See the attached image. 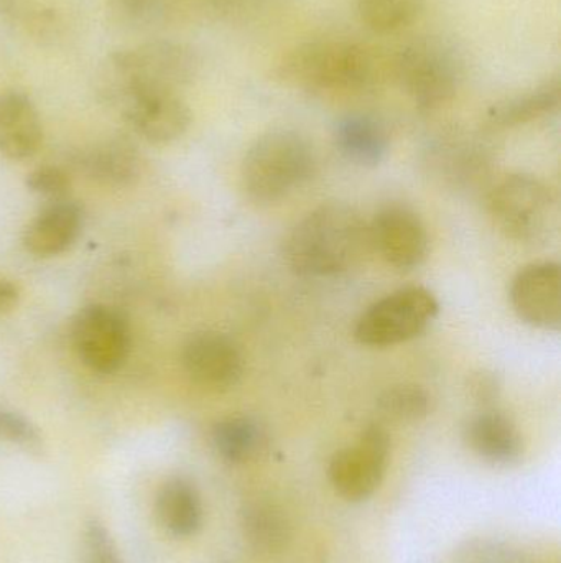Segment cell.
<instances>
[{
    "mask_svg": "<svg viewBox=\"0 0 561 563\" xmlns=\"http://www.w3.org/2000/svg\"><path fill=\"white\" fill-rule=\"evenodd\" d=\"M273 75L283 85L310 95H362L389 75V59L358 40L322 36L283 53Z\"/></svg>",
    "mask_w": 561,
    "mask_h": 563,
    "instance_id": "obj_1",
    "label": "cell"
},
{
    "mask_svg": "<svg viewBox=\"0 0 561 563\" xmlns=\"http://www.w3.org/2000/svg\"><path fill=\"white\" fill-rule=\"evenodd\" d=\"M368 241L369 228L355 208L323 205L293 228L285 260L300 276H338L361 260Z\"/></svg>",
    "mask_w": 561,
    "mask_h": 563,
    "instance_id": "obj_2",
    "label": "cell"
},
{
    "mask_svg": "<svg viewBox=\"0 0 561 563\" xmlns=\"http://www.w3.org/2000/svg\"><path fill=\"white\" fill-rule=\"evenodd\" d=\"M197 59L180 43L154 42L109 56L99 69V88L119 104L141 91H175L193 78Z\"/></svg>",
    "mask_w": 561,
    "mask_h": 563,
    "instance_id": "obj_3",
    "label": "cell"
},
{
    "mask_svg": "<svg viewBox=\"0 0 561 563\" xmlns=\"http://www.w3.org/2000/svg\"><path fill=\"white\" fill-rule=\"evenodd\" d=\"M315 158L299 132L277 129L260 135L243 162V187L256 203H276L302 187L312 175Z\"/></svg>",
    "mask_w": 561,
    "mask_h": 563,
    "instance_id": "obj_4",
    "label": "cell"
},
{
    "mask_svg": "<svg viewBox=\"0 0 561 563\" xmlns=\"http://www.w3.org/2000/svg\"><path fill=\"white\" fill-rule=\"evenodd\" d=\"M389 75L422 111H435L453 101L463 79L457 53L437 40H417L389 59Z\"/></svg>",
    "mask_w": 561,
    "mask_h": 563,
    "instance_id": "obj_5",
    "label": "cell"
},
{
    "mask_svg": "<svg viewBox=\"0 0 561 563\" xmlns=\"http://www.w3.org/2000/svg\"><path fill=\"white\" fill-rule=\"evenodd\" d=\"M440 313V303L428 288L405 287L368 308L356 324L359 343L389 347L422 336Z\"/></svg>",
    "mask_w": 561,
    "mask_h": 563,
    "instance_id": "obj_6",
    "label": "cell"
},
{
    "mask_svg": "<svg viewBox=\"0 0 561 563\" xmlns=\"http://www.w3.org/2000/svg\"><path fill=\"white\" fill-rule=\"evenodd\" d=\"M490 214L501 233L519 243H536L553 230L557 201L539 178L510 175L490 195Z\"/></svg>",
    "mask_w": 561,
    "mask_h": 563,
    "instance_id": "obj_7",
    "label": "cell"
},
{
    "mask_svg": "<svg viewBox=\"0 0 561 563\" xmlns=\"http://www.w3.org/2000/svg\"><path fill=\"white\" fill-rule=\"evenodd\" d=\"M391 456V437L381 426H368L352 445L339 450L329 462L333 488L351 503L374 495L384 479Z\"/></svg>",
    "mask_w": 561,
    "mask_h": 563,
    "instance_id": "obj_8",
    "label": "cell"
},
{
    "mask_svg": "<svg viewBox=\"0 0 561 563\" xmlns=\"http://www.w3.org/2000/svg\"><path fill=\"white\" fill-rule=\"evenodd\" d=\"M72 344L86 367L94 373L111 374L127 360L131 333L117 311L91 305L79 311L72 321Z\"/></svg>",
    "mask_w": 561,
    "mask_h": 563,
    "instance_id": "obj_9",
    "label": "cell"
},
{
    "mask_svg": "<svg viewBox=\"0 0 561 563\" xmlns=\"http://www.w3.org/2000/svg\"><path fill=\"white\" fill-rule=\"evenodd\" d=\"M369 241L382 260L397 271H414L428 256V234L424 221L411 208L391 205L375 213Z\"/></svg>",
    "mask_w": 561,
    "mask_h": 563,
    "instance_id": "obj_10",
    "label": "cell"
},
{
    "mask_svg": "<svg viewBox=\"0 0 561 563\" xmlns=\"http://www.w3.org/2000/svg\"><path fill=\"white\" fill-rule=\"evenodd\" d=\"M181 363L198 386L226 390L236 386L244 374V357L229 336L216 331H201L184 343Z\"/></svg>",
    "mask_w": 561,
    "mask_h": 563,
    "instance_id": "obj_11",
    "label": "cell"
},
{
    "mask_svg": "<svg viewBox=\"0 0 561 563\" xmlns=\"http://www.w3.org/2000/svg\"><path fill=\"white\" fill-rule=\"evenodd\" d=\"M510 303L524 323L540 330H560L561 269L556 263L524 267L510 285Z\"/></svg>",
    "mask_w": 561,
    "mask_h": 563,
    "instance_id": "obj_12",
    "label": "cell"
},
{
    "mask_svg": "<svg viewBox=\"0 0 561 563\" xmlns=\"http://www.w3.org/2000/svg\"><path fill=\"white\" fill-rule=\"evenodd\" d=\"M117 106L132 129L154 144L178 141L191 124L190 109L175 91L135 92Z\"/></svg>",
    "mask_w": 561,
    "mask_h": 563,
    "instance_id": "obj_13",
    "label": "cell"
},
{
    "mask_svg": "<svg viewBox=\"0 0 561 563\" xmlns=\"http://www.w3.org/2000/svg\"><path fill=\"white\" fill-rule=\"evenodd\" d=\"M464 442L471 452L493 465H514L524 455V439L513 420L493 410L471 417L464 426Z\"/></svg>",
    "mask_w": 561,
    "mask_h": 563,
    "instance_id": "obj_14",
    "label": "cell"
},
{
    "mask_svg": "<svg viewBox=\"0 0 561 563\" xmlns=\"http://www.w3.org/2000/svg\"><path fill=\"white\" fill-rule=\"evenodd\" d=\"M43 141L42 121L35 104L22 92L0 95V154L25 161L38 152Z\"/></svg>",
    "mask_w": 561,
    "mask_h": 563,
    "instance_id": "obj_15",
    "label": "cell"
},
{
    "mask_svg": "<svg viewBox=\"0 0 561 563\" xmlns=\"http://www.w3.org/2000/svg\"><path fill=\"white\" fill-rule=\"evenodd\" d=\"M82 228V213L78 205L59 200L43 210L23 234L26 251L40 257L65 253Z\"/></svg>",
    "mask_w": 561,
    "mask_h": 563,
    "instance_id": "obj_16",
    "label": "cell"
},
{
    "mask_svg": "<svg viewBox=\"0 0 561 563\" xmlns=\"http://www.w3.org/2000/svg\"><path fill=\"white\" fill-rule=\"evenodd\" d=\"M561 104L560 78H552L529 91L497 102L487 112V125L497 131L516 129L549 118Z\"/></svg>",
    "mask_w": 561,
    "mask_h": 563,
    "instance_id": "obj_17",
    "label": "cell"
},
{
    "mask_svg": "<svg viewBox=\"0 0 561 563\" xmlns=\"http://www.w3.org/2000/svg\"><path fill=\"white\" fill-rule=\"evenodd\" d=\"M335 144L346 161L359 167H375L389 151L384 124L368 114H349L336 125Z\"/></svg>",
    "mask_w": 561,
    "mask_h": 563,
    "instance_id": "obj_18",
    "label": "cell"
},
{
    "mask_svg": "<svg viewBox=\"0 0 561 563\" xmlns=\"http://www.w3.org/2000/svg\"><path fill=\"white\" fill-rule=\"evenodd\" d=\"M161 526L178 538H190L203 525V506L197 488L187 479L173 478L161 486L157 498Z\"/></svg>",
    "mask_w": 561,
    "mask_h": 563,
    "instance_id": "obj_19",
    "label": "cell"
},
{
    "mask_svg": "<svg viewBox=\"0 0 561 563\" xmlns=\"http://www.w3.org/2000/svg\"><path fill=\"white\" fill-rule=\"evenodd\" d=\"M213 445L226 462L249 463L262 455L267 435L257 420L229 417L214 426Z\"/></svg>",
    "mask_w": 561,
    "mask_h": 563,
    "instance_id": "obj_20",
    "label": "cell"
},
{
    "mask_svg": "<svg viewBox=\"0 0 561 563\" xmlns=\"http://www.w3.org/2000/svg\"><path fill=\"white\" fill-rule=\"evenodd\" d=\"M244 538L260 554H277L290 541V526L282 511L266 503H254L243 515Z\"/></svg>",
    "mask_w": 561,
    "mask_h": 563,
    "instance_id": "obj_21",
    "label": "cell"
},
{
    "mask_svg": "<svg viewBox=\"0 0 561 563\" xmlns=\"http://www.w3.org/2000/svg\"><path fill=\"white\" fill-rule=\"evenodd\" d=\"M427 0H355L356 12L371 32H402L420 15Z\"/></svg>",
    "mask_w": 561,
    "mask_h": 563,
    "instance_id": "obj_22",
    "label": "cell"
},
{
    "mask_svg": "<svg viewBox=\"0 0 561 563\" xmlns=\"http://www.w3.org/2000/svg\"><path fill=\"white\" fill-rule=\"evenodd\" d=\"M378 407L389 419L397 422H418L434 409L431 394L415 384L389 387L378 397Z\"/></svg>",
    "mask_w": 561,
    "mask_h": 563,
    "instance_id": "obj_23",
    "label": "cell"
},
{
    "mask_svg": "<svg viewBox=\"0 0 561 563\" xmlns=\"http://www.w3.org/2000/svg\"><path fill=\"white\" fill-rule=\"evenodd\" d=\"M89 168L109 181H122L138 170V157L134 148L122 142H112L89 157Z\"/></svg>",
    "mask_w": 561,
    "mask_h": 563,
    "instance_id": "obj_24",
    "label": "cell"
},
{
    "mask_svg": "<svg viewBox=\"0 0 561 563\" xmlns=\"http://www.w3.org/2000/svg\"><path fill=\"white\" fill-rule=\"evenodd\" d=\"M85 563H122L111 536L98 522L85 532Z\"/></svg>",
    "mask_w": 561,
    "mask_h": 563,
    "instance_id": "obj_25",
    "label": "cell"
},
{
    "mask_svg": "<svg viewBox=\"0 0 561 563\" xmlns=\"http://www.w3.org/2000/svg\"><path fill=\"white\" fill-rule=\"evenodd\" d=\"M30 190L40 197L49 198V200H63L69 190V180L65 172L58 167H42L29 175L26 180Z\"/></svg>",
    "mask_w": 561,
    "mask_h": 563,
    "instance_id": "obj_26",
    "label": "cell"
},
{
    "mask_svg": "<svg viewBox=\"0 0 561 563\" xmlns=\"http://www.w3.org/2000/svg\"><path fill=\"white\" fill-rule=\"evenodd\" d=\"M0 440L15 443L26 450L40 449V437L35 427L13 412L0 410Z\"/></svg>",
    "mask_w": 561,
    "mask_h": 563,
    "instance_id": "obj_27",
    "label": "cell"
},
{
    "mask_svg": "<svg viewBox=\"0 0 561 563\" xmlns=\"http://www.w3.org/2000/svg\"><path fill=\"white\" fill-rule=\"evenodd\" d=\"M467 389L478 406H493L500 399L501 380L493 371H476L468 377Z\"/></svg>",
    "mask_w": 561,
    "mask_h": 563,
    "instance_id": "obj_28",
    "label": "cell"
},
{
    "mask_svg": "<svg viewBox=\"0 0 561 563\" xmlns=\"http://www.w3.org/2000/svg\"><path fill=\"white\" fill-rule=\"evenodd\" d=\"M19 288L7 280H0V313L12 310L19 303Z\"/></svg>",
    "mask_w": 561,
    "mask_h": 563,
    "instance_id": "obj_29",
    "label": "cell"
},
{
    "mask_svg": "<svg viewBox=\"0 0 561 563\" xmlns=\"http://www.w3.org/2000/svg\"><path fill=\"white\" fill-rule=\"evenodd\" d=\"M117 3L125 13L137 16L150 10L154 0H117Z\"/></svg>",
    "mask_w": 561,
    "mask_h": 563,
    "instance_id": "obj_30",
    "label": "cell"
}]
</instances>
